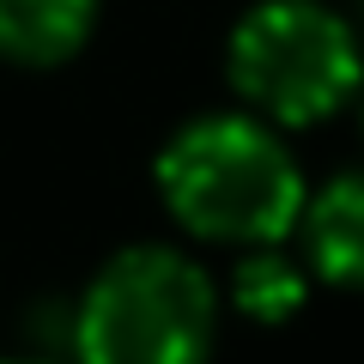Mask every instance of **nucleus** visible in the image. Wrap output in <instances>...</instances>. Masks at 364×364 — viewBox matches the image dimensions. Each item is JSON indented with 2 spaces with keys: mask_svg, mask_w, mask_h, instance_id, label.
Instances as JSON below:
<instances>
[{
  "mask_svg": "<svg viewBox=\"0 0 364 364\" xmlns=\"http://www.w3.org/2000/svg\"><path fill=\"white\" fill-rule=\"evenodd\" d=\"M358 6H364V0H358Z\"/></svg>",
  "mask_w": 364,
  "mask_h": 364,
  "instance_id": "8",
  "label": "nucleus"
},
{
  "mask_svg": "<svg viewBox=\"0 0 364 364\" xmlns=\"http://www.w3.org/2000/svg\"><path fill=\"white\" fill-rule=\"evenodd\" d=\"M231 91L279 128L334 116L364 79L352 25L322 0H261L237 18L225 49Z\"/></svg>",
  "mask_w": 364,
  "mask_h": 364,
  "instance_id": "3",
  "label": "nucleus"
},
{
  "mask_svg": "<svg viewBox=\"0 0 364 364\" xmlns=\"http://www.w3.org/2000/svg\"><path fill=\"white\" fill-rule=\"evenodd\" d=\"M97 0H0V61L61 67L85 49Z\"/></svg>",
  "mask_w": 364,
  "mask_h": 364,
  "instance_id": "5",
  "label": "nucleus"
},
{
  "mask_svg": "<svg viewBox=\"0 0 364 364\" xmlns=\"http://www.w3.org/2000/svg\"><path fill=\"white\" fill-rule=\"evenodd\" d=\"M231 298L249 322H291L310 298V273L298 267L291 255H279L273 243H255L243 261H237V279H231Z\"/></svg>",
  "mask_w": 364,
  "mask_h": 364,
  "instance_id": "6",
  "label": "nucleus"
},
{
  "mask_svg": "<svg viewBox=\"0 0 364 364\" xmlns=\"http://www.w3.org/2000/svg\"><path fill=\"white\" fill-rule=\"evenodd\" d=\"M0 364H55V358H0Z\"/></svg>",
  "mask_w": 364,
  "mask_h": 364,
  "instance_id": "7",
  "label": "nucleus"
},
{
  "mask_svg": "<svg viewBox=\"0 0 364 364\" xmlns=\"http://www.w3.org/2000/svg\"><path fill=\"white\" fill-rule=\"evenodd\" d=\"M219 298L195 255L134 243L97 267L73 304L79 364H207Z\"/></svg>",
  "mask_w": 364,
  "mask_h": 364,
  "instance_id": "2",
  "label": "nucleus"
},
{
  "mask_svg": "<svg viewBox=\"0 0 364 364\" xmlns=\"http://www.w3.org/2000/svg\"><path fill=\"white\" fill-rule=\"evenodd\" d=\"M304 255L322 279L364 291V170H346L328 188L304 195Z\"/></svg>",
  "mask_w": 364,
  "mask_h": 364,
  "instance_id": "4",
  "label": "nucleus"
},
{
  "mask_svg": "<svg viewBox=\"0 0 364 364\" xmlns=\"http://www.w3.org/2000/svg\"><path fill=\"white\" fill-rule=\"evenodd\" d=\"M158 195L200 243H279L298 231L304 170L267 116H200L158 152Z\"/></svg>",
  "mask_w": 364,
  "mask_h": 364,
  "instance_id": "1",
  "label": "nucleus"
}]
</instances>
